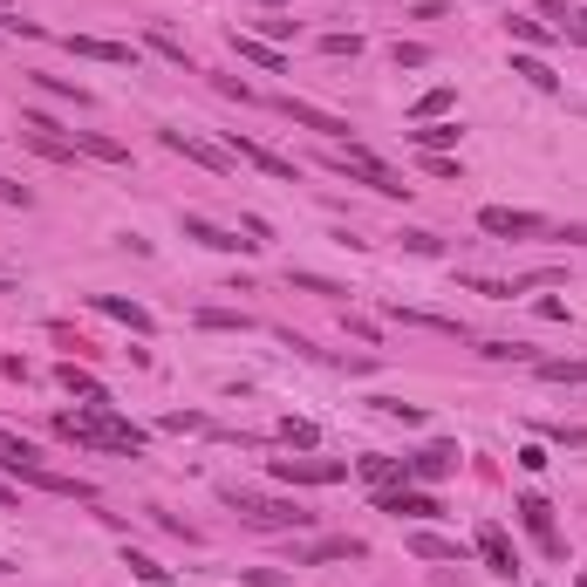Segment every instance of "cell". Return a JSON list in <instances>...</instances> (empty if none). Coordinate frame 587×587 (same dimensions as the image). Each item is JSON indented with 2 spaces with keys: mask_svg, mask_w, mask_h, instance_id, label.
Returning <instances> with one entry per match:
<instances>
[{
  "mask_svg": "<svg viewBox=\"0 0 587 587\" xmlns=\"http://www.w3.org/2000/svg\"><path fill=\"white\" fill-rule=\"evenodd\" d=\"M55 437L76 444V451H117V458H137V451H144V431L123 417L110 396H96V403H82V410H62V417H55Z\"/></svg>",
  "mask_w": 587,
  "mask_h": 587,
  "instance_id": "cell-1",
  "label": "cell"
},
{
  "mask_svg": "<svg viewBox=\"0 0 587 587\" xmlns=\"http://www.w3.org/2000/svg\"><path fill=\"white\" fill-rule=\"evenodd\" d=\"M328 171L349 178V185H369V192H383V198H410V192H417L403 171H390L383 157L362 151V144H328Z\"/></svg>",
  "mask_w": 587,
  "mask_h": 587,
  "instance_id": "cell-2",
  "label": "cell"
},
{
  "mask_svg": "<svg viewBox=\"0 0 587 587\" xmlns=\"http://www.w3.org/2000/svg\"><path fill=\"white\" fill-rule=\"evenodd\" d=\"M219 499H226L253 533H301V526H314V512L301 506V499H260V492H246V485H226Z\"/></svg>",
  "mask_w": 587,
  "mask_h": 587,
  "instance_id": "cell-3",
  "label": "cell"
},
{
  "mask_svg": "<svg viewBox=\"0 0 587 587\" xmlns=\"http://www.w3.org/2000/svg\"><path fill=\"white\" fill-rule=\"evenodd\" d=\"M274 110L287 123H301V130H314V137H328V144H355V123L335 117V110H321V103H301V96H274Z\"/></svg>",
  "mask_w": 587,
  "mask_h": 587,
  "instance_id": "cell-4",
  "label": "cell"
},
{
  "mask_svg": "<svg viewBox=\"0 0 587 587\" xmlns=\"http://www.w3.org/2000/svg\"><path fill=\"white\" fill-rule=\"evenodd\" d=\"M157 144H164V151H178V157H192V164H205V171H219V178H226V171L239 164L226 144H212V137H192V130H157Z\"/></svg>",
  "mask_w": 587,
  "mask_h": 587,
  "instance_id": "cell-5",
  "label": "cell"
},
{
  "mask_svg": "<svg viewBox=\"0 0 587 587\" xmlns=\"http://www.w3.org/2000/svg\"><path fill=\"white\" fill-rule=\"evenodd\" d=\"M478 233H492V239H533V233H547V219L526 212V205H485V212H478Z\"/></svg>",
  "mask_w": 587,
  "mask_h": 587,
  "instance_id": "cell-6",
  "label": "cell"
},
{
  "mask_svg": "<svg viewBox=\"0 0 587 587\" xmlns=\"http://www.w3.org/2000/svg\"><path fill=\"white\" fill-rule=\"evenodd\" d=\"M342 458H274V485H342Z\"/></svg>",
  "mask_w": 587,
  "mask_h": 587,
  "instance_id": "cell-7",
  "label": "cell"
},
{
  "mask_svg": "<svg viewBox=\"0 0 587 587\" xmlns=\"http://www.w3.org/2000/svg\"><path fill=\"white\" fill-rule=\"evenodd\" d=\"M226 151L239 157V164H253V171H267V178H280V185H301V164L294 157H280V151H267V144H253V137H226Z\"/></svg>",
  "mask_w": 587,
  "mask_h": 587,
  "instance_id": "cell-8",
  "label": "cell"
},
{
  "mask_svg": "<svg viewBox=\"0 0 587 587\" xmlns=\"http://www.w3.org/2000/svg\"><path fill=\"white\" fill-rule=\"evenodd\" d=\"M376 512H390V519H444L424 485H390V492H376Z\"/></svg>",
  "mask_w": 587,
  "mask_h": 587,
  "instance_id": "cell-9",
  "label": "cell"
},
{
  "mask_svg": "<svg viewBox=\"0 0 587 587\" xmlns=\"http://www.w3.org/2000/svg\"><path fill=\"white\" fill-rule=\"evenodd\" d=\"M328 560H369V547L355 533H321L308 547H294V567H328Z\"/></svg>",
  "mask_w": 587,
  "mask_h": 587,
  "instance_id": "cell-10",
  "label": "cell"
},
{
  "mask_svg": "<svg viewBox=\"0 0 587 587\" xmlns=\"http://www.w3.org/2000/svg\"><path fill=\"white\" fill-rule=\"evenodd\" d=\"M451 471H458V444H424V451L403 458V478H410V485H437V478H451Z\"/></svg>",
  "mask_w": 587,
  "mask_h": 587,
  "instance_id": "cell-11",
  "label": "cell"
},
{
  "mask_svg": "<svg viewBox=\"0 0 587 587\" xmlns=\"http://www.w3.org/2000/svg\"><path fill=\"white\" fill-rule=\"evenodd\" d=\"M512 512H519V526L540 540V553H547V560H560V553H567V547H560V533H553V506L540 499V492H526V499H519Z\"/></svg>",
  "mask_w": 587,
  "mask_h": 587,
  "instance_id": "cell-12",
  "label": "cell"
},
{
  "mask_svg": "<svg viewBox=\"0 0 587 587\" xmlns=\"http://www.w3.org/2000/svg\"><path fill=\"white\" fill-rule=\"evenodd\" d=\"M471 553H478V560H485V567H492L499 581H512V574H519V553H512L506 526H492V519L478 526V540H471Z\"/></svg>",
  "mask_w": 587,
  "mask_h": 587,
  "instance_id": "cell-13",
  "label": "cell"
},
{
  "mask_svg": "<svg viewBox=\"0 0 587 587\" xmlns=\"http://www.w3.org/2000/svg\"><path fill=\"white\" fill-rule=\"evenodd\" d=\"M178 233L198 239V246H212V253H246V246H260V239H239L226 226H212V219H198V212H178Z\"/></svg>",
  "mask_w": 587,
  "mask_h": 587,
  "instance_id": "cell-14",
  "label": "cell"
},
{
  "mask_svg": "<svg viewBox=\"0 0 587 587\" xmlns=\"http://www.w3.org/2000/svg\"><path fill=\"white\" fill-rule=\"evenodd\" d=\"M69 55L110 62V69H137V48H130V41H103V35H69Z\"/></svg>",
  "mask_w": 587,
  "mask_h": 587,
  "instance_id": "cell-15",
  "label": "cell"
},
{
  "mask_svg": "<svg viewBox=\"0 0 587 587\" xmlns=\"http://www.w3.org/2000/svg\"><path fill=\"white\" fill-rule=\"evenodd\" d=\"M0 471H14V478L28 485V478H35V471H41V451H35V444H28V437L0 431Z\"/></svg>",
  "mask_w": 587,
  "mask_h": 587,
  "instance_id": "cell-16",
  "label": "cell"
},
{
  "mask_svg": "<svg viewBox=\"0 0 587 587\" xmlns=\"http://www.w3.org/2000/svg\"><path fill=\"white\" fill-rule=\"evenodd\" d=\"M69 144H76V157H96V164H130V144L103 137V130H69Z\"/></svg>",
  "mask_w": 587,
  "mask_h": 587,
  "instance_id": "cell-17",
  "label": "cell"
},
{
  "mask_svg": "<svg viewBox=\"0 0 587 587\" xmlns=\"http://www.w3.org/2000/svg\"><path fill=\"white\" fill-rule=\"evenodd\" d=\"M28 485H35V492H48V499H82V506H96V485H82V478H62V471H48V465H41Z\"/></svg>",
  "mask_w": 587,
  "mask_h": 587,
  "instance_id": "cell-18",
  "label": "cell"
},
{
  "mask_svg": "<svg viewBox=\"0 0 587 587\" xmlns=\"http://www.w3.org/2000/svg\"><path fill=\"white\" fill-rule=\"evenodd\" d=\"M410 553H417V560H458V567L471 560V547L451 540V533H410Z\"/></svg>",
  "mask_w": 587,
  "mask_h": 587,
  "instance_id": "cell-19",
  "label": "cell"
},
{
  "mask_svg": "<svg viewBox=\"0 0 587 587\" xmlns=\"http://www.w3.org/2000/svg\"><path fill=\"white\" fill-rule=\"evenodd\" d=\"M390 321H403V328H431V335H465V321H458V314H424V308H390Z\"/></svg>",
  "mask_w": 587,
  "mask_h": 587,
  "instance_id": "cell-20",
  "label": "cell"
},
{
  "mask_svg": "<svg viewBox=\"0 0 587 587\" xmlns=\"http://www.w3.org/2000/svg\"><path fill=\"white\" fill-rule=\"evenodd\" d=\"M355 471H362L376 492H390V485H410V478H403V458H383V451H369V458H362Z\"/></svg>",
  "mask_w": 587,
  "mask_h": 587,
  "instance_id": "cell-21",
  "label": "cell"
},
{
  "mask_svg": "<svg viewBox=\"0 0 587 587\" xmlns=\"http://www.w3.org/2000/svg\"><path fill=\"white\" fill-rule=\"evenodd\" d=\"M233 48L246 55V62H260L267 76H280V69H287V55H280L274 41H260V35H233Z\"/></svg>",
  "mask_w": 587,
  "mask_h": 587,
  "instance_id": "cell-22",
  "label": "cell"
},
{
  "mask_svg": "<svg viewBox=\"0 0 587 587\" xmlns=\"http://www.w3.org/2000/svg\"><path fill=\"white\" fill-rule=\"evenodd\" d=\"M96 308L110 314V321H123V328H137V335H151V314L137 308V301H123V294H96Z\"/></svg>",
  "mask_w": 587,
  "mask_h": 587,
  "instance_id": "cell-23",
  "label": "cell"
},
{
  "mask_svg": "<svg viewBox=\"0 0 587 587\" xmlns=\"http://www.w3.org/2000/svg\"><path fill=\"white\" fill-rule=\"evenodd\" d=\"M458 137H465V130H458V123H417V130H410V144H417V151H451V144H458Z\"/></svg>",
  "mask_w": 587,
  "mask_h": 587,
  "instance_id": "cell-24",
  "label": "cell"
},
{
  "mask_svg": "<svg viewBox=\"0 0 587 587\" xmlns=\"http://www.w3.org/2000/svg\"><path fill=\"white\" fill-rule=\"evenodd\" d=\"M55 383H62V390H69V396H82V403H96V396H110V390H103V383H96V376H89V369H76V362H62V369H55Z\"/></svg>",
  "mask_w": 587,
  "mask_h": 587,
  "instance_id": "cell-25",
  "label": "cell"
},
{
  "mask_svg": "<svg viewBox=\"0 0 587 587\" xmlns=\"http://www.w3.org/2000/svg\"><path fill=\"white\" fill-rule=\"evenodd\" d=\"M287 287H301V294H321V301H342V294H349L342 280H328V274H301V267H287Z\"/></svg>",
  "mask_w": 587,
  "mask_h": 587,
  "instance_id": "cell-26",
  "label": "cell"
},
{
  "mask_svg": "<svg viewBox=\"0 0 587 587\" xmlns=\"http://www.w3.org/2000/svg\"><path fill=\"white\" fill-rule=\"evenodd\" d=\"M512 76H526L533 89H560V76H553V69L540 62V55H512Z\"/></svg>",
  "mask_w": 587,
  "mask_h": 587,
  "instance_id": "cell-27",
  "label": "cell"
},
{
  "mask_svg": "<svg viewBox=\"0 0 587 587\" xmlns=\"http://www.w3.org/2000/svg\"><path fill=\"white\" fill-rule=\"evenodd\" d=\"M123 567H130V574H137L144 587H171V567H157L151 553H123Z\"/></svg>",
  "mask_w": 587,
  "mask_h": 587,
  "instance_id": "cell-28",
  "label": "cell"
},
{
  "mask_svg": "<svg viewBox=\"0 0 587 587\" xmlns=\"http://www.w3.org/2000/svg\"><path fill=\"white\" fill-rule=\"evenodd\" d=\"M506 28H512V41H519V48H547V41H553L547 21H526V14H512Z\"/></svg>",
  "mask_w": 587,
  "mask_h": 587,
  "instance_id": "cell-29",
  "label": "cell"
},
{
  "mask_svg": "<svg viewBox=\"0 0 587 587\" xmlns=\"http://www.w3.org/2000/svg\"><path fill=\"white\" fill-rule=\"evenodd\" d=\"M458 287H465V294H485V301H512V294H519L512 280H485V274H458Z\"/></svg>",
  "mask_w": 587,
  "mask_h": 587,
  "instance_id": "cell-30",
  "label": "cell"
},
{
  "mask_svg": "<svg viewBox=\"0 0 587 587\" xmlns=\"http://www.w3.org/2000/svg\"><path fill=\"white\" fill-rule=\"evenodd\" d=\"M444 110H451V82H437V89H424V96H417V123H437Z\"/></svg>",
  "mask_w": 587,
  "mask_h": 587,
  "instance_id": "cell-31",
  "label": "cell"
},
{
  "mask_svg": "<svg viewBox=\"0 0 587 587\" xmlns=\"http://www.w3.org/2000/svg\"><path fill=\"white\" fill-rule=\"evenodd\" d=\"M540 383H587V355L581 362H540Z\"/></svg>",
  "mask_w": 587,
  "mask_h": 587,
  "instance_id": "cell-32",
  "label": "cell"
},
{
  "mask_svg": "<svg viewBox=\"0 0 587 587\" xmlns=\"http://www.w3.org/2000/svg\"><path fill=\"white\" fill-rule=\"evenodd\" d=\"M35 82L48 89V96H62V103H76V110H89V89H76L69 76H35Z\"/></svg>",
  "mask_w": 587,
  "mask_h": 587,
  "instance_id": "cell-33",
  "label": "cell"
},
{
  "mask_svg": "<svg viewBox=\"0 0 587 587\" xmlns=\"http://www.w3.org/2000/svg\"><path fill=\"white\" fill-rule=\"evenodd\" d=\"M321 55H328V62L349 55V62H355V55H362V35H355V28H349V35H321Z\"/></svg>",
  "mask_w": 587,
  "mask_h": 587,
  "instance_id": "cell-34",
  "label": "cell"
},
{
  "mask_svg": "<svg viewBox=\"0 0 587 587\" xmlns=\"http://www.w3.org/2000/svg\"><path fill=\"white\" fill-rule=\"evenodd\" d=\"M198 328H239V335H246L253 321H246L239 308H205V314H198Z\"/></svg>",
  "mask_w": 587,
  "mask_h": 587,
  "instance_id": "cell-35",
  "label": "cell"
},
{
  "mask_svg": "<svg viewBox=\"0 0 587 587\" xmlns=\"http://www.w3.org/2000/svg\"><path fill=\"white\" fill-rule=\"evenodd\" d=\"M424 171H431V178H465V164L451 151H424Z\"/></svg>",
  "mask_w": 587,
  "mask_h": 587,
  "instance_id": "cell-36",
  "label": "cell"
},
{
  "mask_svg": "<svg viewBox=\"0 0 587 587\" xmlns=\"http://www.w3.org/2000/svg\"><path fill=\"white\" fill-rule=\"evenodd\" d=\"M478 355H485V362H526L533 349H526V342H485Z\"/></svg>",
  "mask_w": 587,
  "mask_h": 587,
  "instance_id": "cell-37",
  "label": "cell"
},
{
  "mask_svg": "<svg viewBox=\"0 0 587 587\" xmlns=\"http://www.w3.org/2000/svg\"><path fill=\"white\" fill-rule=\"evenodd\" d=\"M151 48H157V55H164V62H178V69H192V55H185L178 41L164 35V28H151Z\"/></svg>",
  "mask_w": 587,
  "mask_h": 587,
  "instance_id": "cell-38",
  "label": "cell"
},
{
  "mask_svg": "<svg viewBox=\"0 0 587 587\" xmlns=\"http://www.w3.org/2000/svg\"><path fill=\"white\" fill-rule=\"evenodd\" d=\"M424 62H431L424 41H396V69H424Z\"/></svg>",
  "mask_w": 587,
  "mask_h": 587,
  "instance_id": "cell-39",
  "label": "cell"
},
{
  "mask_svg": "<svg viewBox=\"0 0 587 587\" xmlns=\"http://www.w3.org/2000/svg\"><path fill=\"white\" fill-rule=\"evenodd\" d=\"M547 437H553V444H567V451H587V431H581V424H547Z\"/></svg>",
  "mask_w": 587,
  "mask_h": 587,
  "instance_id": "cell-40",
  "label": "cell"
},
{
  "mask_svg": "<svg viewBox=\"0 0 587 587\" xmlns=\"http://www.w3.org/2000/svg\"><path fill=\"white\" fill-rule=\"evenodd\" d=\"M0 205H14V212H28V205H35V192H28V185H14V178H0Z\"/></svg>",
  "mask_w": 587,
  "mask_h": 587,
  "instance_id": "cell-41",
  "label": "cell"
},
{
  "mask_svg": "<svg viewBox=\"0 0 587 587\" xmlns=\"http://www.w3.org/2000/svg\"><path fill=\"white\" fill-rule=\"evenodd\" d=\"M396 239H403L410 253H437V246H444V239H437V233H424V226H410V233H396Z\"/></svg>",
  "mask_w": 587,
  "mask_h": 587,
  "instance_id": "cell-42",
  "label": "cell"
},
{
  "mask_svg": "<svg viewBox=\"0 0 587 587\" xmlns=\"http://www.w3.org/2000/svg\"><path fill=\"white\" fill-rule=\"evenodd\" d=\"M0 35H21V41H35L41 28H35V21H21V14H7V7H0Z\"/></svg>",
  "mask_w": 587,
  "mask_h": 587,
  "instance_id": "cell-43",
  "label": "cell"
},
{
  "mask_svg": "<svg viewBox=\"0 0 587 587\" xmlns=\"http://www.w3.org/2000/svg\"><path fill=\"white\" fill-rule=\"evenodd\" d=\"M540 21H547L553 35H567V0H540Z\"/></svg>",
  "mask_w": 587,
  "mask_h": 587,
  "instance_id": "cell-44",
  "label": "cell"
},
{
  "mask_svg": "<svg viewBox=\"0 0 587 587\" xmlns=\"http://www.w3.org/2000/svg\"><path fill=\"white\" fill-rule=\"evenodd\" d=\"M212 89H219V96H239V103H253V82H239V76H212Z\"/></svg>",
  "mask_w": 587,
  "mask_h": 587,
  "instance_id": "cell-45",
  "label": "cell"
},
{
  "mask_svg": "<svg viewBox=\"0 0 587 587\" xmlns=\"http://www.w3.org/2000/svg\"><path fill=\"white\" fill-rule=\"evenodd\" d=\"M376 410H383V417H403V424H417V403H396V396H376Z\"/></svg>",
  "mask_w": 587,
  "mask_h": 587,
  "instance_id": "cell-46",
  "label": "cell"
},
{
  "mask_svg": "<svg viewBox=\"0 0 587 587\" xmlns=\"http://www.w3.org/2000/svg\"><path fill=\"white\" fill-rule=\"evenodd\" d=\"M164 431H205V417H198V410H171V417H164Z\"/></svg>",
  "mask_w": 587,
  "mask_h": 587,
  "instance_id": "cell-47",
  "label": "cell"
},
{
  "mask_svg": "<svg viewBox=\"0 0 587 587\" xmlns=\"http://www.w3.org/2000/svg\"><path fill=\"white\" fill-rule=\"evenodd\" d=\"M280 437H287V444H301V451H308V444H314V424H294V417H287V424H280Z\"/></svg>",
  "mask_w": 587,
  "mask_h": 587,
  "instance_id": "cell-48",
  "label": "cell"
},
{
  "mask_svg": "<svg viewBox=\"0 0 587 587\" xmlns=\"http://www.w3.org/2000/svg\"><path fill=\"white\" fill-rule=\"evenodd\" d=\"M567 35H574V41H587V7H574V14H567Z\"/></svg>",
  "mask_w": 587,
  "mask_h": 587,
  "instance_id": "cell-49",
  "label": "cell"
},
{
  "mask_svg": "<svg viewBox=\"0 0 587 587\" xmlns=\"http://www.w3.org/2000/svg\"><path fill=\"white\" fill-rule=\"evenodd\" d=\"M560 239H567V246H587V226H560Z\"/></svg>",
  "mask_w": 587,
  "mask_h": 587,
  "instance_id": "cell-50",
  "label": "cell"
},
{
  "mask_svg": "<svg viewBox=\"0 0 587 587\" xmlns=\"http://www.w3.org/2000/svg\"><path fill=\"white\" fill-rule=\"evenodd\" d=\"M0 506H21V492H14V485H0Z\"/></svg>",
  "mask_w": 587,
  "mask_h": 587,
  "instance_id": "cell-51",
  "label": "cell"
},
{
  "mask_svg": "<svg viewBox=\"0 0 587 587\" xmlns=\"http://www.w3.org/2000/svg\"><path fill=\"white\" fill-rule=\"evenodd\" d=\"M7 287H14V280H7V267H0V294H7Z\"/></svg>",
  "mask_w": 587,
  "mask_h": 587,
  "instance_id": "cell-52",
  "label": "cell"
},
{
  "mask_svg": "<svg viewBox=\"0 0 587 587\" xmlns=\"http://www.w3.org/2000/svg\"><path fill=\"white\" fill-rule=\"evenodd\" d=\"M574 587H587V574H581V581H574Z\"/></svg>",
  "mask_w": 587,
  "mask_h": 587,
  "instance_id": "cell-53",
  "label": "cell"
},
{
  "mask_svg": "<svg viewBox=\"0 0 587 587\" xmlns=\"http://www.w3.org/2000/svg\"><path fill=\"white\" fill-rule=\"evenodd\" d=\"M0 574H7V560H0Z\"/></svg>",
  "mask_w": 587,
  "mask_h": 587,
  "instance_id": "cell-54",
  "label": "cell"
}]
</instances>
